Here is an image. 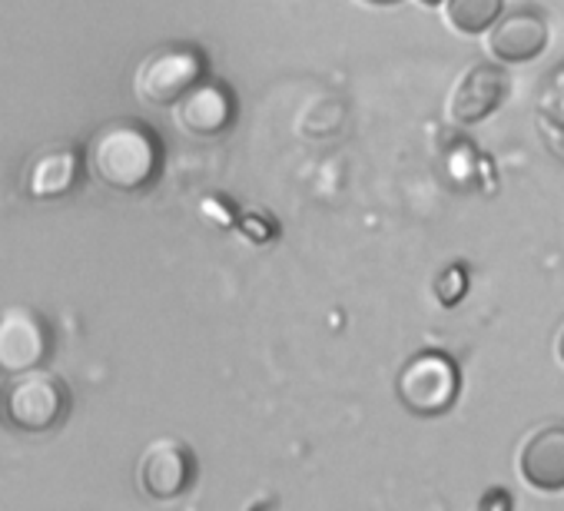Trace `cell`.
<instances>
[{"mask_svg": "<svg viewBox=\"0 0 564 511\" xmlns=\"http://www.w3.org/2000/svg\"><path fill=\"white\" fill-rule=\"evenodd\" d=\"M90 176L113 193H143L160 180L163 146L140 120H113L90 140Z\"/></svg>", "mask_w": 564, "mask_h": 511, "instance_id": "obj_1", "label": "cell"}, {"mask_svg": "<svg viewBox=\"0 0 564 511\" xmlns=\"http://www.w3.org/2000/svg\"><path fill=\"white\" fill-rule=\"evenodd\" d=\"M70 412V392L67 385L51 372H21L11 376V382L0 389V418L14 432L24 435H44L54 432Z\"/></svg>", "mask_w": 564, "mask_h": 511, "instance_id": "obj_2", "label": "cell"}, {"mask_svg": "<svg viewBox=\"0 0 564 511\" xmlns=\"http://www.w3.org/2000/svg\"><path fill=\"white\" fill-rule=\"evenodd\" d=\"M395 392H399V402L412 415H422V418L445 415L462 395V369L448 352L422 349L402 366Z\"/></svg>", "mask_w": 564, "mask_h": 511, "instance_id": "obj_3", "label": "cell"}, {"mask_svg": "<svg viewBox=\"0 0 564 511\" xmlns=\"http://www.w3.org/2000/svg\"><path fill=\"white\" fill-rule=\"evenodd\" d=\"M206 74V61L189 44H166L143 57L133 77V90L140 100L153 107H173L193 84H199Z\"/></svg>", "mask_w": 564, "mask_h": 511, "instance_id": "obj_4", "label": "cell"}, {"mask_svg": "<svg viewBox=\"0 0 564 511\" xmlns=\"http://www.w3.org/2000/svg\"><path fill=\"white\" fill-rule=\"evenodd\" d=\"M47 356H51V329L34 309L11 306L0 313V372L4 376L31 372Z\"/></svg>", "mask_w": 564, "mask_h": 511, "instance_id": "obj_5", "label": "cell"}, {"mask_svg": "<svg viewBox=\"0 0 564 511\" xmlns=\"http://www.w3.org/2000/svg\"><path fill=\"white\" fill-rule=\"evenodd\" d=\"M193 478H196V458L183 442L173 438L153 442L137 468V481L143 494H150L153 501H176L193 488Z\"/></svg>", "mask_w": 564, "mask_h": 511, "instance_id": "obj_6", "label": "cell"}, {"mask_svg": "<svg viewBox=\"0 0 564 511\" xmlns=\"http://www.w3.org/2000/svg\"><path fill=\"white\" fill-rule=\"evenodd\" d=\"M547 44H551V24L531 4L498 18L488 37V51L498 64H531L547 51Z\"/></svg>", "mask_w": 564, "mask_h": 511, "instance_id": "obj_7", "label": "cell"}, {"mask_svg": "<svg viewBox=\"0 0 564 511\" xmlns=\"http://www.w3.org/2000/svg\"><path fill=\"white\" fill-rule=\"evenodd\" d=\"M508 74L501 64H475L448 97V117L462 127L488 120L508 97Z\"/></svg>", "mask_w": 564, "mask_h": 511, "instance_id": "obj_8", "label": "cell"}, {"mask_svg": "<svg viewBox=\"0 0 564 511\" xmlns=\"http://www.w3.org/2000/svg\"><path fill=\"white\" fill-rule=\"evenodd\" d=\"M173 107H176L180 130H186L189 137H199V140L219 137L232 123V113H236V100H232L229 87L219 80L193 84Z\"/></svg>", "mask_w": 564, "mask_h": 511, "instance_id": "obj_9", "label": "cell"}, {"mask_svg": "<svg viewBox=\"0 0 564 511\" xmlns=\"http://www.w3.org/2000/svg\"><path fill=\"white\" fill-rule=\"evenodd\" d=\"M518 468L534 491H564V422H551L531 432Z\"/></svg>", "mask_w": 564, "mask_h": 511, "instance_id": "obj_10", "label": "cell"}, {"mask_svg": "<svg viewBox=\"0 0 564 511\" xmlns=\"http://www.w3.org/2000/svg\"><path fill=\"white\" fill-rule=\"evenodd\" d=\"M80 176V156L70 146H54L34 156L28 170V193L34 199H57L67 196L77 186Z\"/></svg>", "mask_w": 564, "mask_h": 511, "instance_id": "obj_11", "label": "cell"}, {"mask_svg": "<svg viewBox=\"0 0 564 511\" xmlns=\"http://www.w3.org/2000/svg\"><path fill=\"white\" fill-rule=\"evenodd\" d=\"M445 4V21L452 31L465 37L488 34L491 24L505 14V0H442Z\"/></svg>", "mask_w": 564, "mask_h": 511, "instance_id": "obj_12", "label": "cell"}, {"mask_svg": "<svg viewBox=\"0 0 564 511\" xmlns=\"http://www.w3.org/2000/svg\"><path fill=\"white\" fill-rule=\"evenodd\" d=\"M465 290H468V273H465V267H452V270H445V273H442V280L435 283V293H438V300H442L445 306L462 303Z\"/></svg>", "mask_w": 564, "mask_h": 511, "instance_id": "obj_13", "label": "cell"}, {"mask_svg": "<svg viewBox=\"0 0 564 511\" xmlns=\"http://www.w3.org/2000/svg\"><path fill=\"white\" fill-rule=\"evenodd\" d=\"M491 504H498V508H511L514 501H511V494H505V491H491V494H485V498H481V508H491Z\"/></svg>", "mask_w": 564, "mask_h": 511, "instance_id": "obj_14", "label": "cell"}, {"mask_svg": "<svg viewBox=\"0 0 564 511\" xmlns=\"http://www.w3.org/2000/svg\"><path fill=\"white\" fill-rule=\"evenodd\" d=\"M362 4H369V8H399L402 0H362Z\"/></svg>", "mask_w": 564, "mask_h": 511, "instance_id": "obj_15", "label": "cell"}, {"mask_svg": "<svg viewBox=\"0 0 564 511\" xmlns=\"http://www.w3.org/2000/svg\"><path fill=\"white\" fill-rule=\"evenodd\" d=\"M557 356H561V362H564V329H561V336H557Z\"/></svg>", "mask_w": 564, "mask_h": 511, "instance_id": "obj_16", "label": "cell"}, {"mask_svg": "<svg viewBox=\"0 0 564 511\" xmlns=\"http://www.w3.org/2000/svg\"><path fill=\"white\" fill-rule=\"evenodd\" d=\"M422 4H429V8H435V4H442V0H422Z\"/></svg>", "mask_w": 564, "mask_h": 511, "instance_id": "obj_17", "label": "cell"}]
</instances>
